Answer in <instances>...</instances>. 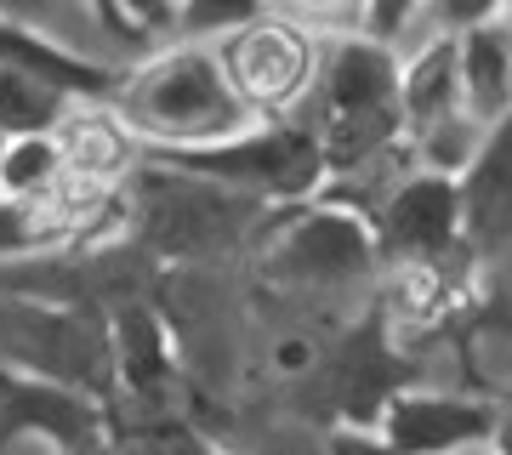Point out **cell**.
Here are the masks:
<instances>
[{
    "label": "cell",
    "instance_id": "1",
    "mask_svg": "<svg viewBox=\"0 0 512 455\" xmlns=\"http://www.w3.org/2000/svg\"><path fill=\"white\" fill-rule=\"evenodd\" d=\"M313 97V137H319V160L325 177L359 171L370 160H387L404 137L399 120V57L393 46L370 35H336L313 63L308 80Z\"/></svg>",
    "mask_w": 512,
    "mask_h": 455
},
{
    "label": "cell",
    "instance_id": "2",
    "mask_svg": "<svg viewBox=\"0 0 512 455\" xmlns=\"http://www.w3.org/2000/svg\"><path fill=\"white\" fill-rule=\"evenodd\" d=\"M109 109L126 120L137 148L211 143V137H228L245 120H256L234 97L211 46H171V52L148 57L143 69L120 74Z\"/></svg>",
    "mask_w": 512,
    "mask_h": 455
},
{
    "label": "cell",
    "instance_id": "3",
    "mask_svg": "<svg viewBox=\"0 0 512 455\" xmlns=\"http://www.w3.org/2000/svg\"><path fill=\"white\" fill-rule=\"evenodd\" d=\"M120 222H131V234L143 239L165 262H205L222 256L228 245L251 234V222H262L268 205L234 188H217L205 177H188L177 165L160 160H131L120 182Z\"/></svg>",
    "mask_w": 512,
    "mask_h": 455
},
{
    "label": "cell",
    "instance_id": "4",
    "mask_svg": "<svg viewBox=\"0 0 512 455\" xmlns=\"http://www.w3.org/2000/svg\"><path fill=\"white\" fill-rule=\"evenodd\" d=\"M148 160L177 165L188 177H205L217 188L251 194L262 205H291L308 200L313 188L325 182V160H319V137L308 120L291 114H256L228 137L211 143H188V148H137Z\"/></svg>",
    "mask_w": 512,
    "mask_h": 455
},
{
    "label": "cell",
    "instance_id": "5",
    "mask_svg": "<svg viewBox=\"0 0 512 455\" xmlns=\"http://www.w3.org/2000/svg\"><path fill=\"white\" fill-rule=\"evenodd\" d=\"M0 359L92 393L114 416V342L109 313L92 296H35L18 291L0 302Z\"/></svg>",
    "mask_w": 512,
    "mask_h": 455
},
{
    "label": "cell",
    "instance_id": "6",
    "mask_svg": "<svg viewBox=\"0 0 512 455\" xmlns=\"http://www.w3.org/2000/svg\"><path fill=\"white\" fill-rule=\"evenodd\" d=\"M382 268L376 262V234H370V217L348 211L336 200H291L285 217L274 222L268 234V251H262V273L291 285V291H353L365 285L370 273Z\"/></svg>",
    "mask_w": 512,
    "mask_h": 455
},
{
    "label": "cell",
    "instance_id": "7",
    "mask_svg": "<svg viewBox=\"0 0 512 455\" xmlns=\"http://www.w3.org/2000/svg\"><path fill=\"white\" fill-rule=\"evenodd\" d=\"M370 234H376V262L387 273L399 268H461L478 256L461 239V205H456V177L439 171H410L382 194L370 211Z\"/></svg>",
    "mask_w": 512,
    "mask_h": 455
},
{
    "label": "cell",
    "instance_id": "8",
    "mask_svg": "<svg viewBox=\"0 0 512 455\" xmlns=\"http://www.w3.org/2000/svg\"><path fill=\"white\" fill-rule=\"evenodd\" d=\"M393 455H467V450H507V410L501 399H467L439 387L404 382L376 410V427Z\"/></svg>",
    "mask_w": 512,
    "mask_h": 455
},
{
    "label": "cell",
    "instance_id": "9",
    "mask_svg": "<svg viewBox=\"0 0 512 455\" xmlns=\"http://www.w3.org/2000/svg\"><path fill=\"white\" fill-rule=\"evenodd\" d=\"M217 63L228 74L234 97L251 114H291L296 97H308L313 63H319V40L296 18H274L262 12L256 23L222 35Z\"/></svg>",
    "mask_w": 512,
    "mask_h": 455
},
{
    "label": "cell",
    "instance_id": "10",
    "mask_svg": "<svg viewBox=\"0 0 512 455\" xmlns=\"http://www.w3.org/2000/svg\"><path fill=\"white\" fill-rule=\"evenodd\" d=\"M109 427H114L109 404H97L92 393L0 359V455L18 450V444H40V450L69 455L80 444L103 438Z\"/></svg>",
    "mask_w": 512,
    "mask_h": 455
},
{
    "label": "cell",
    "instance_id": "11",
    "mask_svg": "<svg viewBox=\"0 0 512 455\" xmlns=\"http://www.w3.org/2000/svg\"><path fill=\"white\" fill-rule=\"evenodd\" d=\"M404 382H416V370L399 359V347L387 336V308H370L365 325L319 364L313 404L330 416V427H365L370 433L387 393H399Z\"/></svg>",
    "mask_w": 512,
    "mask_h": 455
},
{
    "label": "cell",
    "instance_id": "12",
    "mask_svg": "<svg viewBox=\"0 0 512 455\" xmlns=\"http://www.w3.org/2000/svg\"><path fill=\"white\" fill-rule=\"evenodd\" d=\"M456 205H461V239L478 256V268H501L512 239V131L507 120L490 126L484 148L473 154V165L456 177Z\"/></svg>",
    "mask_w": 512,
    "mask_h": 455
},
{
    "label": "cell",
    "instance_id": "13",
    "mask_svg": "<svg viewBox=\"0 0 512 455\" xmlns=\"http://www.w3.org/2000/svg\"><path fill=\"white\" fill-rule=\"evenodd\" d=\"M109 342H114V404L126 399L131 410H171L177 364H171V336L160 313L143 302L109 313Z\"/></svg>",
    "mask_w": 512,
    "mask_h": 455
},
{
    "label": "cell",
    "instance_id": "14",
    "mask_svg": "<svg viewBox=\"0 0 512 455\" xmlns=\"http://www.w3.org/2000/svg\"><path fill=\"white\" fill-rule=\"evenodd\" d=\"M0 63L29 74V80H40L46 91L69 97V103H109L114 86H120V69L63 46V40L46 35L40 23H6L0 18Z\"/></svg>",
    "mask_w": 512,
    "mask_h": 455
},
{
    "label": "cell",
    "instance_id": "15",
    "mask_svg": "<svg viewBox=\"0 0 512 455\" xmlns=\"http://www.w3.org/2000/svg\"><path fill=\"white\" fill-rule=\"evenodd\" d=\"M456 80H461V109L501 126L512 109V23L507 12L478 18L467 29H456Z\"/></svg>",
    "mask_w": 512,
    "mask_h": 455
},
{
    "label": "cell",
    "instance_id": "16",
    "mask_svg": "<svg viewBox=\"0 0 512 455\" xmlns=\"http://www.w3.org/2000/svg\"><path fill=\"white\" fill-rule=\"evenodd\" d=\"M52 137H57V148H63L69 177H80V182L114 188V182L131 171V160H137V137H131L126 120L114 109H103V103H69L63 120L52 126Z\"/></svg>",
    "mask_w": 512,
    "mask_h": 455
},
{
    "label": "cell",
    "instance_id": "17",
    "mask_svg": "<svg viewBox=\"0 0 512 455\" xmlns=\"http://www.w3.org/2000/svg\"><path fill=\"white\" fill-rule=\"evenodd\" d=\"M461 109V80H456V35H433L410 63L399 69V120L404 137L427 131L433 120Z\"/></svg>",
    "mask_w": 512,
    "mask_h": 455
},
{
    "label": "cell",
    "instance_id": "18",
    "mask_svg": "<svg viewBox=\"0 0 512 455\" xmlns=\"http://www.w3.org/2000/svg\"><path fill=\"white\" fill-rule=\"evenodd\" d=\"M80 217L57 194H0V262H29L69 245Z\"/></svg>",
    "mask_w": 512,
    "mask_h": 455
},
{
    "label": "cell",
    "instance_id": "19",
    "mask_svg": "<svg viewBox=\"0 0 512 455\" xmlns=\"http://www.w3.org/2000/svg\"><path fill=\"white\" fill-rule=\"evenodd\" d=\"M69 177L63 148L52 131H29V137H6L0 148V194H57Z\"/></svg>",
    "mask_w": 512,
    "mask_h": 455
},
{
    "label": "cell",
    "instance_id": "20",
    "mask_svg": "<svg viewBox=\"0 0 512 455\" xmlns=\"http://www.w3.org/2000/svg\"><path fill=\"white\" fill-rule=\"evenodd\" d=\"M484 137H490V126H484V120H473L467 109H456V114H444V120H433L427 131H416V137H410V148H416L421 171L461 177V171L473 165V154L484 148Z\"/></svg>",
    "mask_w": 512,
    "mask_h": 455
},
{
    "label": "cell",
    "instance_id": "21",
    "mask_svg": "<svg viewBox=\"0 0 512 455\" xmlns=\"http://www.w3.org/2000/svg\"><path fill=\"white\" fill-rule=\"evenodd\" d=\"M63 109H69V97H57V91H46L40 80H29V74L0 63V137L52 131L57 120H63Z\"/></svg>",
    "mask_w": 512,
    "mask_h": 455
},
{
    "label": "cell",
    "instance_id": "22",
    "mask_svg": "<svg viewBox=\"0 0 512 455\" xmlns=\"http://www.w3.org/2000/svg\"><path fill=\"white\" fill-rule=\"evenodd\" d=\"M109 438H114V455H211V444L171 410H137L126 433L109 427Z\"/></svg>",
    "mask_w": 512,
    "mask_h": 455
},
{
    "label": "cell",
    "instance_id": "23",
    "mask_svg": "<svg viewBox=\"0 0 512 455\" xmlns=\"http://www.w3.org/2000/svg\"><path fill=\"white\" fill-rule=\"evenodd\" d=\"M268 12V0H177V29H183L188 40H222L234 35V29H245V23H256Z\"/></svg>",
    "mask_w": 512,
    "mask_h": 455
},
{
    "label": "cell",
    "instance_id": "24",
    "mask_svg": "<svg viewBox=\"0 0 512 455\" xmlns=\"http://www.w3.org/2000/svg\"><path fill=\"white\" fill-rule=\"evenodd\" d=\"M421 0H359V35L382 40V46H399V35L416 23Z\"/></svg>",
    "mask_w": 512,
    "mask_h": 455
},
{
    "label": "cell",
    "instance_id": "25",
    "mask_svg": "<svg viewBox=\"0 0 512 455\" xmlns=\"http://www.w3.org/2000/svg\"><path fill=\"white\" fill-rule=\"evenodd\" d=\"M433 18H439L444 35H456V29H467V23L478 18H495V12H507V0H421Z\"/></svg>",
    "mask_w": 512,
    "mask_h": 455
},
{
    "label": "cell",
    "instance_id": "26",
    "mask_svg": "<svg viewBox=\"0 0 512 455\" xmlns=\"http://www.w3.org/2000/svg\"><path fill=\"white\" fill-rule=\"evenodd\" d=\"M114 12L126 23V35H154L177 18V0H114Z\"/></svg>",
    "mask_w": 512,
    "mask_h": 455
},
{
    "label": "cell",
    "instance_id": "27",
    "mask_svg": "<svg viewBox=\"0 0 512 455\" xmlns=\"http://www.w3.org/2000/svg\"><path fill=\"white\" fill-rule=\"evenodd\" d=\"M325 455H393V450L376 433H365V427H330Z\"/></svg>",
    "mask_w": 512,
    "mask_h": 455
},
{
    "label": "cell",
    "instance_id": "28",
    "mask_svg": "<svg viewBox=\"0 0 512 455\" xmlns=\"http://www.w3.org/2000/svg\"><path fill=\"white\" fill-rule=\"evenodd\" d=\"M0 18L6 23H46L52 18V0H0Z\"/></svg>",
    "mask_w": 512,
    "mask_h": 455
},
{
    "label": "cell",
    "instance_id": "29",
    "mask_svg": "<svg viewBox=\"0 0 512 455\" xmlns=\"http://www.w3.org/2000/svg\"><path fill=\"white\" fill-rule=\"evenodd\" d=\"M302 18H359V0H291Z\"/></svg>",
    "mask_w": 512,
    "mask_h": 455
},
{
    "label": "cell",
    "instance_id": "30",
    "mask_svg": "<svg viewBox=\"0 0 512 455\" xmlns=\"http://www.w3.org/2000/svg\"><path fill=\"white\" fill-rule=\"evenodd\" d=\"M86 12H92L103 29H114V35H126V23H120V12H114V0H86Z\"/></svg>",
    "mask_w": 512,
    "mask_h": 455
},
{
    "label": "cell",
    "instance_id": "31",
    "mask_svg": "<svg viewBox=\"0 0 512 455\" xmlns=\"http://www.w3.org/2000/svg\"><path fill=\"white\" fill-rule=\"evenodd\" d=\"M69 455H114V438L103 433V438H92V444H80V450H69Z\"/></svg>",
    "mask_w": 512,
    "mask_h": 455
},
{
    "label": "cell",
    "instance_id": "32",
    "mask_svg": "<svg viewBox=\"0 0 512 455\" xmlns=\"http://www.w3.org/2000/svg\"><path fill=\"white\" fill-rule=\"evenodd\" d=\"M467 455H501V450H495V444H490V450H467Z\"/></svg>",
    "mask_w": 512,
    "mask_h": 455
},
{
    "label": "cell",
    "instance_id": "33",
    "mask_svg": "<svg viewBox=\"0 0 512 455\" xmlns=\"http://www.w3.org/2000/svg\"><path fill=\"white\" fill-rule=\"evenodd\" d=\"M0 148H6V137H0Z\"/></svg>",
    "mask_w": 512,
    "mask_h": 455
}]
</instances>
